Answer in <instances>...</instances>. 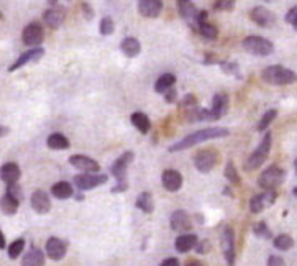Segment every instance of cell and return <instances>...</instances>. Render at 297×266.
Wrapping results in <instances>:
<instances>
[{"mask_svg":"<svg viewBox=\"0 0 297 266\" xmlns=\"http://www.w3.org/2000/svg\"><path fill=\"white\" fill-rule=\"evenodd\" d=\"M169 225L177 233H187L192 228V222H191V217H189L187 212L176 210V212H173V216H171Z\"/></svg>","mask_w":297,"mask_h":266,"instance_id":"obj_16","label":"cell"},{"mask_svg":"<svg viewBox=\"0 0 297 266\" xmlns=\"http://www.w3.org/2000/svg\"><path fill=\"white\" fill-rule=\"evenodd\" d=\"M159 266H181V263H179L177 258H166V260L163 261Z\"/></svg>","mask_w":297,"mask_h":266,"instance_id":"obj_49","label":"cell"},{"mask_svg":"<svg viewBox=\"0 0 297 266\" xmlns=\"http://www.w3.org/2000/svg\"><path fill=\"white\" fill-rule=\"evenodd\" d=\"M228 130L222 128V127H210V128H202L197 130L194 133H191L185 138H182L181 142L174 143L173 146L168 148L169 153H176V151H182V150H189V148L196 146L202 142H209V140H215V138H224L228 137Z\"/></svg>","mask_w":297,"mask_h":266,"instance_id":"obj_1","label":"cell"},{"mask_svg":"<svg viewBox=\"0 0 297 266\" xmlns=\"http://www.w3.org/2000/svg\"><path fill=\"white\" fill-rule=\"evenodd\" d=\"M20 207V201L18 199H15L13 196L10 194H5L2 196V199H0V210H2L5 216H15Z\"/></svg>","mask_w":297,"mask_h":266,"instance_id":"obj_26","label":"cell"},{"mask_svg":"<svg viewBox=\"0 0 297 266\" xmlns=\"http://www.w3.org/2000/svg\"><path fill=\"white\" fill-rule=\"evenodd\" d=\"M194 105H197V97L194 94H187V95H184L182 97V100L179 102V107L181 109H191V107H194Z\"/></svg>","mask_w":297,"mask_h":266,"instance_id":"obj_42","label":"cell"},{"mask_svg":"<svg viewBox=\"0 0 297 266\" xmlns=\"http://www.w3.org/2000/svg\"><path fill=\"white\" fill-rule=\"evenodd\" d=\"M137 207L140 210H143L145 214H153L154 210V201H153V196L151 192H142L137 199Z\"/></svg>","mask_w":297,"mask_h":266,"instance_id":"obj_32","label":"cell"},{"mask_svg":"<svg viewBox=\"0 0 297 266\" xmlns=\"http://www.w3.org/2000/svg\"><path fill=\"white\" fill-rule=\"evenodd\" d=\"M286 21H287V23L291 25V26H294V28L297 26V9H295V7H292V9L287 12V15H286Z\"/></svg>","mask_w":297,"mask_h":266,"instance_id":"obj_45","label":"cell"},{"mask_svg":"<svg viewBox=\"0 0 297 266\" xmlns=\"http://www.w3.org/2000/svg\"><path fill=\"white\" fill-rule=\"evenodd\" d=\"M32 207H33V210L36 214H40V216H44V214H48L49 209H51L49 196L44 191L36 189L33 194H32Z\"/></svg>","mask_w":297,"mask_h":266,"instance_id":"obj_20","label":"cell"},{"mask_svg":"<svg viewBox=\"0 0 297 266\" xmlns=\"http://www.w3.org/2000/svg\"><path fill=\"white\" fill-rule=\"evenodd\" d=\"M71 166L83 173H99L100 171V165L95 159L86 156V154H72L69 158Z\"/></svg>","mask_w":297,"mask_h":266,"instance_id":"obj_12","label":"cell"},{"mask_svg":"<svg viewBox=\"0 0 297 266\" xmlns=\"http://www.w3.org/2000/svg\"><path fill=\"white\" fill-rule=\"evenodd\" d=\"M177 10H179V15L192 28L196 26V17L199 10L192 4V0H177Z\"/></svg>","mask_w":297,"mask_h":266,"instance_id":"obj_22","label":"cell"},{"mask_svg":"<svg viewBox=\"0 0 297 266\" xmlns=\"http://www.w3.org/2000/svg\"><path fill=\"white\" fill-rule=\"evenodd\" d=\"M109 181L107 174H99V173H83L74 176V184L77 186L80 191H91L102 186Z\"/></svg>","mask_w":297,"mask_h":266,"instance_id":"obj_8","label":"cell"},{"mask_svg":"<svg viewBox=\"0 0 297 266\" xmlns=\"http://www.w3.org/2000/svg\"><path fill=\"white\" fill-rule=\"evenodd\" d=\"M222 253H224L225 260L228 263V266H233L235 264V233H233V228L232 227H227L224 233H222Z\"/></svg>","mask_w":297,"mask_h":266,"instance_id":"obj_11","label":"cell"},{"mask_svg":"<svg viewBox=\"0 0 297 266\" xmlns=\"http://www.w3.org/2000/svg\"><path fill=\"white\" fill-rule=\"evenodd\" d=\"M163 10V0H140L138 12L145 18H156L159 17Z\"/></svg>","mask_w":297,"mask_h":266,"instance_id":"obj_18","label":"cell"},{"mask_svg":"<svg viewBox=\"0 0 297 266\" xmlns=\"http://www.w3.org/2000/svg\"><path fill=\"white\" fill-rule=\"evenodd\" d=\"M197 235L194 233H181L179 236L176 238V250L179 251V253H187V251H191L192 248L196 247L197 243Z\"/></svg>","mask_w":297,"mask_h":266,"instance_id":"obj_24","label":"cell"},{"mask_svg":"<svg viewBox=\"0 0 297 266\" xmlns=\"http://www.w3.org/2000/svg\"><path fill=\"white\" fill-rule=\"evenodd\" d=\"M4 248H5V236L0 232V250H4Z\"/></svg>","mask_w":297,"mask_h":266,"instance_id":"obj_51","label":"cell"},{"mask_svg":"<svg viewBox=\"0 0 297 266\" xmlns=\"http://www.w3.org/2000/svg\"><path fill=\"white\" fill-rule=\"evenodd\" d=\"M46 145L51 150H68L71 146L69 140L66 138L63 133H53V135H49L46 140Z\"/></svg>","mask_w":297,"mask_h":266,"instance_id":"obj_29","label":"cell"},{"mask_svg":"<svg viewBox=\"0 0 297 266\" xmlns=\"http://www.w3.org/2000/svg\"><path fill=\"white\" fill-rule=\"evenodd\" d=\"M196 32H199L200 36H204L205 40H210V41L217 40V36H219V30H217V26L212 25L210 21H204V23L197 25Z\"/></svg>","mask_w":297,"mask_h":266,"instance_id":"obj_33","label":"cell"},{"mask_svg":"<svg viewBox=\"0 0 297 266\" xmlns=\"http://www.w3.org/2000/svg\"><path fill=\"white\" fill-rule=\"evenodd\" d=\"M253 233L258 236V238H263V240H269L273 236L269 227L266 225V222H258V224L253 227Z\"/></svg>","mask_w":297,"mask_h":266,"instance_id":"obj_36","label":"cell"},{"mask_svg":"<svg viewBox=\"0 0 297 266\" xmlns=\"http://www.w3.org/2000/svg\"><path fill=\"white\" fill-rule=\"evenodd\" d=\"M271 143H273V135L271 133H266L263 142L259 143V146L248 156V159L245 161V169L247 171H255V169L261 168L263 163L268 159V154L271 150Z\"/></svg>","mask_w":297,"mask_h":266,"instance_id":"obj_4","label":"cell"},{"mask_svg":"<svg viewBox=\"0 0 297 266\" xmlns=\"http://www.w3.org/2000/svg\"><path fill=\"white\" fill-rule=\"evenodd\" d=\"M219 64H220V68L224 69L227 74H232V76L241 77L240 68H238V64H236V63H232V61H219Z\"/></svg>","mask_w":297,"mask_h":266,"instance_id":"obj_40","label":"cell"},{"mask_svg":"<svg viewBox=\"0 0 297 266\" xmlns=\"http://www.w3.org/2000/svg\"><path fill=\"white\" fill-rule=\"evenodd\" d=\"M21 40L26 44V46H40L44 40V32L43 26L38 23V21H32L23 28V35H21Z\"/></svg>","mask_w":297,"mask_h":266,"instance_id":"obj_10","label":"cell"},{"mask_svg":"<svg viewBox=\"0 0 297 266\" xmlns=\"http://www.w3.org/2000/svg\"><path fill=\"white\" fill-rule=\"evenodd\" d=\"M99 30H100V35H103V36L112 35V33L115 32V23H114V20L110 18V17H103V18L100 20V26H99Z\"/></svg>","mask_w":297,"mask_h":266,"instance_id":"obj_38","label":"cell"},{"mask_svg":"<svg viewBox=\"0 0 297 266\" xmlns=\"http://www.w3.org/2000/svg\"><path fill=\"white\" fill-rule=\"evenodd\" d=\"M233 7H235V0H215L213 10L215 12H230V10H233Z\"/></svg>","mask_w":297,"mask_h":266,"instance_id":"obj_41","label":"cell"},{"mask_svg":"<svg viewBox=\"0 0 297 266\" xmlns=\"http://www.w3.org/2000/svg\"><path fill=\"white\" fill-rule=\"evenodd\" d=\"M64 18H66V10L63 7H51L49 10L44 12L43 15V20L51 30H58L64 23Z\"/></svg>","mask_w":297,"mask_h":266,"instance_id":"obj_19","label":"cell"},{"mask_svg":"<svg viewBox=\"0 0 297 266\" xmlns=\"http://www.w3.org/2000/svg\"><path fill=\"white\" fill-rule=\"evenodd\" d=\"M225 177H227V181H230V182L233 184V186H240V184H241V177H240L238 171H236V168H235V165H233V161H228V163H227Z\"/></svg>","mask_w":297,"mask_h":266,"instance_id":"obj_34","label":"cell"},{"mask_svg":"<svg viewBox=\"0 0 297 266\" xmlns=\"http://www.w3.org/2000/svg\"><path fill=\"white\" fill-rule=\"evenodd\" d=\"M21 266H44V253L36 247H32L21 260Z\"/></svg>","mask_w":297,"mask_h":266,"instance_id":"obj_25","label":"cell"},{"mask_svg":"<svg viewBox=\"0 0 297 266\" xmlns=\"http://www.w3.org/2000/svg\"><path fill=\"white\" fill-rule=\"evenodd\" d=\"M261 79L271 86H289L295 81V72L284 66H269L261 72Z\"/></svg>","mask_w":297,"mask_h":266,"instance_id":"obj_3","label":"cell"},{"mask_svg":"<svg viewBox=\"0 0 297 266\" xmlns=\"http://www.w3.org/2000/svg\"><path fill=\"white\" fill-rule=\"evenodd\" d=\"M80 9H83V13H84V17L86 20H92L94 18V10L89 7V4H83L80 5Z\"/></svg>","mask_w":297,"mask_h":266,"instance_id":"obj_48","label":"cell"},{"mask_svg":"<svg viewBox=\"0 0 297 266\" xmlns=\"http://www.w3.org/2000/svg\"><path fill=\"white\" fill-rule=\"evenodd\" d=\"M25 248V240L23 238H18L15 240L12 245L9 247V256L12 258V260H15V258H18L21 255V251H23Z\"/></svg>","mask_w":297,"mask_h":266,"instance_id":"obj_39","label":"cell"},{"mask_svg":"<svg viewBox=\"0 0 297 266\" xmlns=\"http://www.w3.org/2000/svg\"><path fill=\"white\" fill-rule=\"evenodd\" d=\"M66 251H68V245H66V242H63L61 238H58V236H51L46 242V255L49 260L61 261L66 256Z\"/></svg>","mask_w":297,"mask_h":266,"instance_id":"obj_14","label":"cell"},{"mask_svg":"<svg viewBox=\"0 0 297 266\" xmlns=\"http://www.w3.org/2000/svg\"><path fill=\"white\" fill-rule=\"evenodd\" d=\"M161 182L166 191L177 192L182 188V174L179 171H176V169H166V171H163Z\"/></svg>","mask_w":297,"mask_h":266,"instance_id":"obj_17","label":"cell"},{"mask_svg":"<svg viewBox=\"0 0 297 266\" xmlns=\"http://www.w3.org/2000/svg\"><path fill=\"white\" fill-rule=\"evenodd\" d=\"M278 199V192L274 189H266L261 194H256L253 199L250 201V210L253 214H259L263 212L264 209L271 207Z\"/></svg>","mask_w":297,"mask_h":266,"instance_id":"obj_9","label":"cell"},{"mask_svg":"<svg viewBox=\"0 0 297 266\" xmlns=\"http://www.w3.org/2000/svg\"><path fill=\"white\" fill-rule=\"evenodd\" d=\"M185 266H202V263H199V261H189Z\"/></svg>","mask_w":297,"mask_h":266,"instance_id":"obj_52","label":"cell"},{"mask_svg":"<svg viewBox=\"0 0 297 266\" xmlns=\"http://www.w3.org/2000/svg\"><path fill=\"white\" fill-rule=\"evenodd\" d=\"M51 194H53L56 199H61V201H64V199H69L72 196V186L66 181H59V182L55 184L53 188H51Z\"/></svg>","mask_w":297,"mask_h":266,"instance_id":"obj_31","label":"cell"},{"mask_svg":"<svg viewBox=\"0 0 297 266\" xmlns=\"http://www.w3.org/2000/svg\"><path fill=\"white\" fill-rule=\"evenodd\" d=\"M194 248L197 250V253H199V255H205V253H209V251H210L212 245H210V242H209V240H197V243H196V247H194Z\"/></svg>","mask_w":297,"mask_h":266,"instance_id":"obj_44","label":"cell"},{"mask_svg":"<svg viewBox=\"0 0 297 266\" xmlns=\"http://www.w3.org/2000/svg\"><path fill=\"white\" fill-rule=\"evenodd\" d=\"M174 84H176V76L171 72H166V74H163V76H159L158 81L154 83V91L159 94H165L168 89H171Z\"/></svg>","mask_w":297,"mask_h":266,"instance_id":"obj_30","label":"cell"},{"mask_svg":"<svg viewBox=\"0 0 297 266\" xmlns=\"http://www.w3.org/2000/svg\"><path fill=\"white\" fill-rule=\"evenodd\" d=\"M224 192H225V194H227V196H232V191H230L228 188H227V189H224Z\"/></svg>","mask_w":297,"mask_h":266,"instance_id":"obj_53","label":"cell"},{"mask_svg":"<svg viewBox=\"0 0 297 266\" xmlns=\"http://www.w3.org/2000/svg\"><path fill=\"white\" fill-rule=\"evenodd\" d=\"M2 17H4V15H2V12H0V20H2Z\"/></svg>","mask_w":297,"mask_h":266,"instance_id":"obj_55","label":"cell"},{"mask_svg":"<svg viewBox=\"0 0 297 266\" xmlns=\"http://www.w3.org/2000/svg\"><path fill=\"white\" fill-rule=\"evenodd\" d=\"M264 2H271V0H264Z\"/></svg>","mask_w":297,"mask_h":266,"instance_id":"obj_56","label":"cell"},{"mask_svg":"<svg viewBox=\"0 0 297 266\" xmlns=\"http://www.w3.org/2000/svg\"><path fill=\"white\" fill-rule=\"evenodd\" d=\"M48 2H49V5H53V7H55V5L58 4V0H48Z\"/></svg>","mask_w":297,"mask_h":266,"instance_id":"obj_54","label":"cell"},{"mask_svg":"<svg viewBox=\"0 0 297 266\" xmlns=\"http://www.w3.org/2000/svg\"><path fill=\"white\" fill-rule=\"evenodd\" d=\"M176 97H177V92H176V89H174V87L168 89V91L165 92V100H166L168 103L176 102Z\"/></svg>","mask_w":297,"mask_h":266,"instance_id":"obj_47","label":"cell"},{"mask_svg":"<svg viewBox=\"0 0 297 266\" xmlns=\"http://www.w3.org/2000/svg\"><path fill=\"white\" fill-rule=\"evenodd\" d=\"M44 56V49L41 48V46H35V48H32V49H26L23 55H21L17 61H15L10 68H9V71L10 72H13V71H17V69H20V68H23L25 64H28V63H35V61H40V59Z\"/></svg>","mask_w":297,"mask_h":266,"instance_id":"obj_15","label":"cell"},{"mask_svg":"<svg viewBox=\"0 0 297 266\" xmlns=\"http://www.w3.org/2000/svg\"><path fill=\"white\" fill-rule=\"evenodd\" d=\"M135 159V153L133 151H125L122 156H118L115 163L110 168V173L117 179V186L112 188V192H125L128 189V166L131 165V161Z\"/></svg>","mask_w":297,"mask_h":266,"instance_id":"obj_2","label":"cell"},{"mask_svg":"<svg viewBox=\"0 0 297 266\" xmlns=\"http://www.w3.org/2000/svg\"><path fill=\"white\" fill-rule=\"evenodd\" d=\"M274 247H276L278 250H281V251H286V250H289V248H292V245H294V240H292V236L291 235H286V233H281V235H278L276 238H274Z\"/></svg>","mask_w":297,"mask_h":266,"instance_id":"obj_35","label":"cell"},{"mask_svg":"<svg viewBox=\"0 0 297 266\" xmlns=\"http://www.w3.org/2000/svg\"><path fill=\"white\" fill-rule=\"evenodd\" d=\"M286 261H284V258H281L278 255H271L268 258V266H284Z\"/></svg>","mask_w":297,"mask_h":266,"instance_id":"obj_46","label":"cell"},{"mask_svg":"<svg viewBox=\"0 0 297 266\" xmlns=\"http://www.w3.org/2000/svg\"><path fill=\"white\" fill-rule=\"evenodd\" d=\"M10 133V128L9 127H4V125H0V137H5Z\"/></svg>","mask_w":297,"mask_h":266,"instance_id":"obj_50","label":"cell"},{"mask_svg":"<svg viewBox=\"0 0 297 266\" xmlns=\"http://www.w3.org/2000/svg\"><path fill=\"white\" fill-rule=\"evenodd\" d=\"M241 44L245 51H248L250 55H255V56H269L274 51V44L269 40L256 35L247 36Z\"/></svg>","mask_w":297,"mask_h":266,"instance_id":"obj_5","label":"cell"},{"mask_svg":"<svg viewBox=\"0 0 297 266\" xmlns=\"http://www.w3.org/2000/svg\"><path fill=\"white\" fill-rule=\"evenodd\" d=\"M130 120L140 133H148L151 130V120L148 118V115L145 112H133Z\"/></svg>","mask_w":297,"mask_h":266,"instance_id":"obj_28","label":"cell"},{"mask_svg":"<svg viewBox=\"0 0 297 266\" xmlns=\"http://www.w3.org/2000/svg\"><path fill=\"white\" fill-rule=\"evenodd\" d=\"M21 176L20 166L17 163H5V165L0 168V179H2L5 184H15L18 182Z\"/></svg>","mask_w":297,"mask_h":266,"instance_id":"obj_23","label":"cell"},{"mask_svg":"<svg viewBox=\"0 0 297 266\" xmlns=\"http://www.w3.org/2000/svg\"><path fill=\"white\" fill-rule=\"evenodd\" d=\"M276 115H278V112L276 110H268L263 117H261V120H259V123H258V131H264L266 128L269 127V125L273 123V120L276 118Z\"/></svg>","mask_w":297,"mask_h":266,"instance_id":"obj_37","label":"cell"},{"mask_svg":"<svg viewBox=\"0 0 297 266\" xmlns=\"http://www.w3.org/2000/svg\"><path fill=\"white\" fill-rule=\"evenodd\" d=\"M250 18L253 20L258 26H263V28H269L276 23V15L266 9V7H255V9L250 12Z\"/></svg>","mask_w":297,"mask_h":266,"instance_id":"obj_13","label":"cell"},{"mask_svg":"<svg viewBox=\"0 0 297 266\" xmlns=\"http://www.w3.org/2000/svg\"><path fill=\"white\" fill-rule=\"evenodd\" d=\"M284 181H286V171L283 168L273 165L269 168H266L261 173V176H259V179H258V184H259V188H263L266 191V189H276Z\"/></svg>","mask_w":297,"mask_h":266,"instance_id":"obj_6","label":"cell"},{"mask_svg":"<svg viewBox=\"0 0 297 266\" xmlns=\"http://www.w3.org/2000/svg\"><path fill=\"white\" fill-rule=\"evenodd\" d=\"M228 110V95L227 94H215L212 99V109H210V120H219L222 115H225Z\"/></svg>","mask_w":297,"mask_h":266,"instance_id":"obj_21","label":"cell"},{"mask_svg":"<svg viewBox=\"0 0 297 266\" xmlns=\"http://www.w3.org/2000/svg\"><path fill=\"white\" fill-rule=\"evenodd\" d=\"M219 163V153L212 150V148H209V150H200L199 153H196L194 156V166L197 171L200 173H210L212 169L217 166Z\"/></svg>","mask_w":297,"mask_h":266,"instance_id":"obj_7","label":"cell"},{"mask_svg":"<svg viewBox=\"0 0 297 266\" xmlns=\"http://www.w3.org/2000/svg\"><path fill=\"white\" fill-rule=\"evenodd\" d=\"M7 194L13 196L15 199H18V201L23 199V194H21V188L18 186L17 182H15V184H7Z\"/></svg>","mask_w":297,"mask_h":266,"instance_id":"obj_43","label":"cell"},{"mask_svg":"<svg viewBox=\"0 0 297 266\" xmlns=\"http://www.w3.org/2000/svg\"><path fill=\"white\" fill-rule=\"evenodd\" d=\"M120 49L122 53L127 56V58H137L140 55V51H142V44L137 38H125L120 44Z\"/></svg>","mask_w":297,"mask_h":266,"instance_id":"obj_27","label":"cell"}]
</instances>
